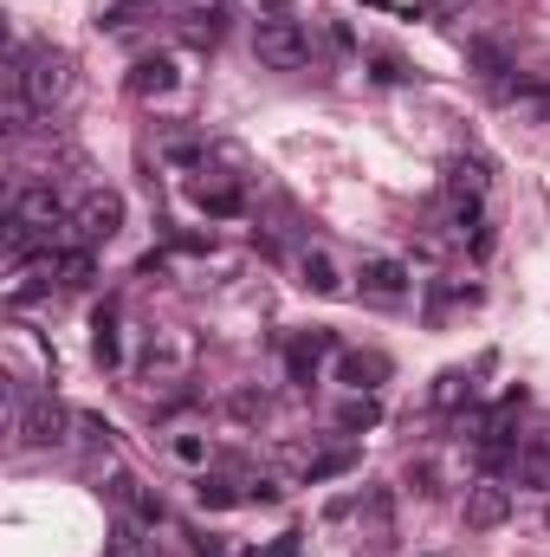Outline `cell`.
<instances>
[{
	"mask_svg": "<svg viewBox=\"0 0 550 557\" xmlns=\"http://www.w3.org/2000/svg\"><path fill=\"white\" fill-rule=\"evenodd\" d=\"M175 460H182V467H201V460H208V441H201V434H175Z\"/></svg>",
	"mask_w": 550,
	"mask_h": 557,
	"instance_id": "obj_22",
	"label": "cell"
},
{
	"mask_svg": "<svg viewBox=\"0 0 550 557\" xmlns=\"http://www.w3.org/2000/svg\"><path fill=\"white\" fill-rule=\"evenodd\" d=\"M460 403H473V376L466 370H440L434 376V409H460Z\"/></svg>",
	"mask_w": 550,
	"mask_h": 557,
	"instance_id": "obj_17",
	"label": "cell"
},
{
	"mask_svg": "<svg viewBox=\"0 0 550 557\" xmlns=\"http://www.w3.org/2000/svg\"><path fill=\"white\" fill-rule=\"evenodd\" d=\"M195 499H201V512H227V506H240L247 493H234V480H221V473H201V480H195Z\"/></svg>",
	"mask_w": 550,
	"mask_h": 557,
	"instance_id": "obj_16",
	"label": "cell"
},
{
	"mask_svg": "<svg viewBox=\"0 0 550 557\" xmlns=\"http://www.w3.org/2000/svg\"><path fill=\"white\" fill-rule=\"evenodd\" d=\"M130 91H137V98H162V91H175V65H168V59H137Z\"/></svg>",
	"mask_w": 550,
	"mask_h": 557,
	"instance_id": "obj_12",
	"label": "cell"
},
{
	"mask_svg": "<svg viewBox=\"0 0 550 557\" xmlns=\"http://www.w3.org/2000/svg\"><path fill=\"white\" fill-rule=\"evenodd\" d=\"M13 91H20L33 111H52V98H65V59H59V52H33V59H20Z\"/></svg>",
	"mask_w": 550,
	"mask_h": 557,
	"instance_id": "obj_2",
	"label": "cell"
},
{
	"mask_svg": "<svg viewBox=\"0 0 550 557\" xmlns=\"http://www.w3.org/2000/svg\"><path fill=\"white\" fill-rule=\"evenodd\" d=\"M59 285H91V247H65L59 253Z\"/></svg>",
	"mask_w": 550,
	"mask_h": 557,
	"instance_id": "obj_19",
	"label": "cell"
},
{
	"mask_svg": "<svg viewBox=\"0 0 550 557\" xmlns=\"http://www.w3.org/2000/svg\"><path fill=\"white\" fill-rule=\"evenodd\" d=\"M383 376H389V357H376V350H337V383H343V389L370 396Z\"/></svg>",
	"mask_w": 550,
	"mask_h": 557,
	"instance_id": "obj_6",
	"label": "cell"
},
{
	"mask_svg": "<svg viewBox=\"0 0 550 557\" xmlns=\"http://www.w3.org/2000/svg\"><path fill=\"white\" fill-rule=\"evenodd\" d=\"M376 7H383V0H376Z\"/></svg>",
	"mask_w": 550,
	"mask_h": 557,
	"instance_id": "obj_25",
	"label": "cell"
},
{
	"mask_svg": "<svg viewBox=\"0 0 550 557\" xmlns=\"http://www.w3.org/2000/svg\"><path fill=\"white\" fill-rule=\"evenodd\" d=\"M512 519V493L505 486H479L473 499H466V525L473 532H492V525H505Z\"/></svg>",
	"mask_w": 550,
	"mask_h": 557,
	"instance_id": "obj_7",
	"label": "cell"
},
{
	"mask_svg": "<svg viewBox=\"0 0 550 557\" xmlns=\"http://www.w3.org/2000/svg\"><path fill=\"white\" fill-rule=\"evenodd\" d=\"M376 421H383V403H376V396H350V403L337 409V428H343V434H363V428H376Z\"/></svg>",
	"mask_w": 550,
	"mask_h": 557,
	"instance_id": "obj_18",
	"label": "cell"
},
{
	"mask_svg": "<svg viewBox=\"0 0 550 557\" xmlns=\"http://www.w3.org/2000/svg\"><path fill=\"white\" fill-rule=\"evenodd\" d=\"M253 52H260L273 72H298V65L311 59V33H304L298 20H266L260 39H253Z\"/></svg>",
	"mask_w": 550,
	"mask_h": 557,
	"instance_id": "obj_3",
	"label": "cell"
},
{
	"mask_svg": "<svg viewBox=\"0 0 550 557\" xmlns=\"http://www.w3.org/2000/svg\"><path fill=\"white\" fill-rule=\"evenodd\" d=\"M298 285L317 292V298H337V292H343V273H337L330 253H304V260H298Z\"/></svg>",
	"mask_w": 550,
	"mask_h": 557,
	"instance_id": "obj_10",
	"label": "cell"
},
{
	"mask_svg": "<svg viewBox=\"0 0 550 557\" xmlns=\"http://www.w3.org/2000/svg\"><path fill=\"white\" fill-rule=\"evenodd\" d=\"M363 292H370V298H402V292H409V267L389 260V253L363 260Z\"/></svg>",
	"mask_w": 550,
	"mask_h": 557,
	"instance_id": "obj_8",
	"label": "cell"
},
{
	"mask_svg": "<svg viewBox=\"0 0 550 557\" xmlns=\"http://www.w3.org/2000/svg\"><path fill=\"white\" fill-rule=\"evenodd\" d=\"M26 441H33V447H59V441H65V409H59V403H39V409L26 416Z\"/></svg>",
	"mask_w": 550,
	"mask_h": 557,
	"instance_id": "obj_13",
	"label": "cell"
},
{
	"mask_svg": "<svg viewBox=\"0 0 550 557\" xmlns=\"http://www.w3.org/2000/svg\"><path fill=\"white\" fill-rule=\"evenodd\" d=\"M111 557H142V525L137 519H117V525H111Z\"/></svg>",
	"mask_w": 550,
	"mask_h": 557,
	"instance_id": "obj_21",
	"label": "cell"
},
{
	"mask_svg": "<svg viewBox=\"0 0 550 557\" xmlns=\"http://www.w3.org/2000/svg\"><path fill=\"white\" fill-rule=\"evenodd\" d=\"M65 227H72V240H78V247H104V240L124 227V195H111V188H91V195L72 208V221H65Z\"/></svg>",
	"mask_w": 550,
	"mask_h": 557,
	"instance_id": "obj_1",
	"label": "cell"
},
{
	"mask_svg": "<svg viewBox=\"0 0 550 557\" xmlns=\"http://www.w3.org/2000/svg\"><path fill=\"white\" fill-rule=\"evenodd\" d=\"M188 195H195V208H201V214H214V221H234V214L247 208V195H240L234 182H195Z\"/></svg>",
	"mask_w": 550,
	"mask_h": 557,
	"instance_id": "obj_9",
	"label": "cell"
},
{
	"mask_svg": "<svg viewBox=\"0 0 550 557\" xmlns=\"http://www.w3.org/2000/svg\"><path fill=\"white\" fill-rule=\"evenodd\" d=\"M447 188H453V195H486V169H479V162H453V169H447Z\"/></svg>",
	"mask_w": 550,
	"mask_h": 557,
	"instance_id": "obj_20",
	"label": "cell"
},
{
	"mask_svg": "<svg viewBox=\"0 0 550 557\" xmlns=\"http://www.w3.org/2000/svg\"><path fill=\"white\" fill-rule=\"evenodd\" d=\"M343 473H357V447H330V454H317V460L304 467V486H324V480H343Z\"/></svg>",
	"mask_w": 550,
	"mask_h": 557,
	"instance_id": "obj_14",
	"label": "cell"
},
{
	"mask_svg": "<svg viewBox=\"0 0 550 557\" xmlns=\"http://www.w3.org/2000/svg\"><path fill=\"white\" fill-rule=\"evenodd\" d=\"M298 545H304L298 532H278L273 545H266V552H253V557H298Z\"/></svg>",
	"mask_w": 550,
	"mask_h": 557,
	"instance_id": "obj_23",
	"label": "cell"
},
{
	"mask_svg": "<svg viewBox=\"0 0 550 557\" xmlns=\"http://www.w3.org/2000/svg\"><path fill=\"white\" fill-rule=\"evenodd\" d=\"M13 221L46 227V234L59 240V227H65L72 214H65V201H59V188H52V182H33V188H20V195H13Z\"/></svg>",
	"mask_w": 550,
	"mask_h": 557,
	"instance_id": "obj_4",
	"label": "cell"
},
{
	"mask_svg": "<svg viewBox=\"0 0 550 557\" xmlns=\"http://www.w3.org/2000/svg\"><path fill=\"white\" fill-rule=\"evenodd\" d=\"M234 416L253 421V416H266V403H260V396H240V403H234Z\"/></svg>",
	"mask_w": 550,
	"mask_h": 557,
	"instance_id": "obj_24",
	"label": "cell"
},
{
	"mask_svg": "<svg viewBox=\"0 0 550 557\" xmlns=\"http://www.w3.org/2000/svg\"><path fill=\"white\" fill-rule=\"evenodd\" d=\"M111 493H117V506H124L137 525H155V519H162V499H155V493H142L137 480H117Z\"/></svg>",
	"mask_w": 550,
	"mask_h": 557,
	"instance_id": "obj_15",
	"label": "cell"
},
{
	"mask_svg": "<svg viewBox=\"0 0 550 557\" xmlns=\"http://www.w3.org/2000/svg\"><path fill=\"white\" fill-rule=\"evenodd\" d=\"M324 357H337V337H330V331H298V337L285 344V376H291V383H317Z\"/></svg>",
	"mask_w": 550,
	"mask_h": 557,
	"instance_id": "obj_5",
	"label": "cell"
},
{
	"mask_svg": "<svg viewBox=\"0 0 550 557\" xmlns=\"http://www.w3.org/2000/svg\"><path fill=\"white\" fill-rule=\"evenodd\" d=\"M91 357H98L104 370H117V363H124V344H117V311H111V305L91 318Z\"/></svg>",
	"mask_w": 550,
	"mask_h": 557,
	"instance_id": "obj_11",
	"label": "cell"
}]
</instances>
